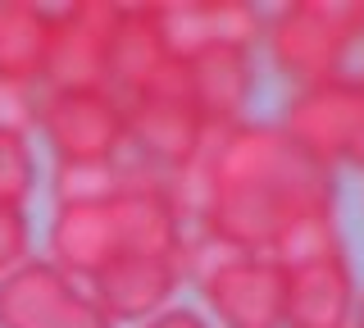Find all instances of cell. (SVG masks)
Masks as SVG:
<instances>
[{
  "label": "cell",
  "instance_id": "6da1fadb",
  "mask_svg": "<svg viewBox=\"0 0 364 328\" xmlns=\"http://www.w3.org/2000/svg\"><path fill=\"white\" fill-rule=\"evenodd\" d=\"M182 219L232 251L264 255L301 214L337 210V174L314 164L278 123L210 128L191 164L168 174Z\"/></svg>",
  "mask_w": 364,
  "mask_h": 328
},
{
  "label": "cell",
  "instance_id": "ac0fdd59",
  "mask_svg": "<svg viewBox=\"0 0 364 328\" xmlns=\"http://www.w3.org/2000/svg\"><path fill=\"white\" fill-rule=\"evenodd\" d=\"M37 191V151L28 137L0 132V206L23 210Z\"/></svg>",
  "mask_w": 364,
  "mask_h": 328
},
{
  "label": "cell",
  "instance_id": "7c38bea8",
  "mask_svg": "<svg viewBox=\"0 0 364 328\" xmlns=\"http://www.w3.org/2000/svg\"><path fill=\"white\" fill-rule=\"evenodd\" d=\"M360 301V282L350 255H333L318 265L291 269L282 297V328H350Z\"/></svg>",
  "mask_w": 364,
  "mask_h": 328
},
{
  "label": "cell",
  "instance_id": "30bf717a",
  "mask_svg": "<svg viewBox=\"0 0 364 328\" xmlns=\"http://www.w3.org/2000/svg\"><path fill=\"white\" fill-rule=\"evenodd\" d=\"M182 265L178 260H151V255H123L105 265L87 282L91 301L109 314V324H141L151 314L168 310L173 292L182 287Z\"/></svg>",
  "mask_w": 364,
  "mask_h": 328
},
{
  "label": "cell",
  "instance_id": "277c9868",
  "mask_svg": "<svg viewBox=\"0 0 364 328\" xmlns=\"http://www.w3.org/2000/svg\"><path fill=\"white\" fill-rule=\"evenodd\" d=\"M37 132L55 164L119 160L128 146V105L109 87H46Z\"/></svg>",
  "mask_w": 364,
  "mask_h": 328
},
{
  "label": "cell",
  "instance_id": "3957f363",
  "mask_svg": "<svg viewBox=\"0 0 364 328\" xmlns=\"http://www.w3.org/2000/svg\"><path fill=\"white\" fill-rule=\"evenodd\" d=\"M323 169H364V78L341 73L314 87H296L278 123Z\"/></svg>",
  "mask_w": 364,
  "mask_h": 328
},
{
  "label": "cell",
  "instance_id": "ffe728a7",
  "mask_svg": "<svg viewBox=\"0 0 364 328\" xmlns=\"http://www.w3.org/2000/svg\"><path fill=\"white\" fill-rule=\"evenodd\" d=\"M32 251V219L28 210H14V206H0V278L14 274L18 265H28Z\"/></svg>",
  "mask_w": 364,
  "mask_h": 328
},
{
  "label": "cell",
  "instance_id": "44dd1931",
  "mask_svg": "<svg viewBox=\"0 0 364 328\" xmlns=\"http://www.w3.org/2000/svg\"><path fill=\"white\" fill-rule=\"evenodd\" d=\"M136 328H210V319H205L200 310H191V305H168V310L141 319Z\"/></svg>",
  "mask_w": 364,
  "mask_h": 328
},
{
  "label": "cell",
  "instance_id": "5b68a950",
  "mask_svg": "<svg viewBox=\"0 0 364 328\" xmlns=\"http://www.w3.org/2000/svg\"><path fill=\"white\" fill-rule=\"evenodd\" d=\"M0 328H114L109 314L91 301L50 260H28L0 278Z\"/></svg>",
  "mask_w": 364,
  "mask_h": 328
},
{
  "label": "cell",
  "instance_id": "9a60e30c",
  "mask_svg": "<svg viewBox=\"0 0 364 328\" xmlns=\"http://www.w3.org/2000/svg\"><path fill=\"white\" fill-rule=\"evenodd\" d=\"M50 9L32 0H0V78L41 87Z\"/></svg>",
  "mask_w": 364,
  "mask_h": 328
},
{
  "label": "cell",
  "instance_id": "5bb4252c",
  "mask_svg": "<svg viewBox=\"0 0 364 328\" xmlns=\"http://www.w3.org/2000/svg\"><path fill=\"white\" fill-rule=\"evenodd\" d=\"M187 96L210 128L242 123L250 96H255V55L205 51L196 60H187Z\"/></svg>",
  "mask_w": 364,
  "mask_h": 328
},
{
  "label": "cell",
  "instance_id": "d6986e66",
  "mask_svg": "<svg viewBox=\"0 0 364 328\" xmlns=\"http://www.w3.org/2000/svg\"><path fill=\"white\" fill-rule=\"evenodd\" d=\"M37 115H41V87L0 78V132L28 137V132H37Z\"/></svg>",
  "mask_w": 364,
  "mask_h": 328
},
{
  "label": "cell",
  "instance_id": "8fae6325",
  "mask_svg": "<svg viewBox=\"0 0 364 328\" xmlns=\"http://www.w3.org/2000/svg\"><path fill=\"white\" fill-rule=\"evenodd\" d=\"M46 242H50L55 269H64L73 282H91L105 265L123 260L114 201H100V206H55Z\"/></svg>",
  "mask_w": 364,
  "mask_h": 328
},
{
  "label": "cell",
  "instance_id": "7402d4cb",
  "mask_svg": "<svg viewBox=\"0 0 364 328\" xmlns=\"http://www.w3.org/2000/svg\"><path fill=\"white\" fill-rule=\"evenodd\" d=\"M350 328H364V292H360V301H355V319H350Z\"/></svg>",
  "mask_w": 364,
  "mask_h": 328
},
{
  "label": "cell",
  "instance_id": "e0dca14e",
  "mask_svg": "<svg viewBox=\"0 0 364 328\" xmlns=\"http://www.w3.org/2000/svg\"><path fill=\"white\" fill-rule=\"evenodd\" d=\"M128 187V160H87V164H55L50 196L55 206H100Z\"/></svg>",
  "mask_w": 364,
  "mask_h": 328
},
{
  "label": "cell",
  "instance_id": "ba28073f",
  "mask_svg": "<svg viewBox=\"0 0 364 328\" xmlns=\"http://www.w3.org/2000/svg\"><path fill=\"white\" fill-rule=\"evenodd\" d=\"M200 297L223 328H282V297L287 274L269 255L232 251L223 265H214L200 282Z\"/></svg>",
  "mask_w": 364,
  "mask_h": 328
},
{
  "label": "cell",
  "instance_id": "2e32d148",
  "mask_svg": "<svg viewBox=\"0 0 364 328\" xmlns=\"http://www.w3.org/2000/svg\"><path fill=\"white\" fill-rule=\"evenodd\" d=\"M264 255L282 269V274L305 269V265H318V260H333V255H346L337 210H318V214H301V219H291L287 228L273 237V246Z\"/></svg>",
  "mask_w": 364,
  "mask_h": 328
},
{
  "label": "cell",
  "instance_id": "4fadbf2b",
  "mask_svg": "<svg viewBox=\"0 0 364 328\" xmlns=\"http://www.w3.org/2000/svg\"><path fill=\"white\" fill-rule=\"evenodd\" d=\"M168 60L173 55L164 46L155 5H123L119 28L109 37V55H105V87L119 100H136Z\"/></svg>",
  "mask_w": 364,
  "mask_h": 328
},
{
  "label": "cell",
  "instance_id": "9c48e42d",
  "mask_svg": "<svg viewBox=\"0 0 364 328\" xmlns=\"http://www.w3.org/2000/svg\"><path fill=\"white\" fill-rule=\"evenodd\" d=\"M210 123L196 115L191 100L178 96H136L128 100V146L136 151V164L178 174L200 151Z\"/></svg>",
  "mask_w": 364,
  "mask_h": 328
},
{
  "label": "cell",
  "instance_id": "603a6c76",
  "mask_svg": "<svg viewBox=\"0 0 364 328\" xmlns=\"http://www.w3.org/2000/svg\"><path fill=\"white\" fill-rule=\"evenodd\" d=\"M360 78H364V73H360Z\"/></svg>",
  "mask_w": 364,
  "mask_h": 328
},
{
  "label": "cell",
  "instance_id": "7a4b0ae2",
  "mask_svg": "<svg viewBox=\"0 0 364 328\" xmlns=\"http://www.w3.org/2000/svg\"><path fill=\"white\" fill-rule=\"evenodd\" d=\"M364 41V0H287L264 14L269 64L296 87H314L346 73Z\"/></svg>",
  "mask_w": 364,
  "mask_h": 328
},
{
  "label": "cell",
  "instance_id": "52a82bcc",
  "mask_svg": "<svg viewBox=\"0 0 364 328\" xmlns=\"http://www.w3.org/2000/svg\"><path fill=\"white\" fill-rule=\"evenodd\" d=\"M155 18L173 60H196L205 51L255 55L264 41V9L250 0H159Z\"/></svg>",
  "mask_w": 364,
  "mask_h": 328
},
{
  "label": "cell",
  "instance_id": "8992f818",
  "mask_svg": "<svg viewBox=\"0 0 364 328\" xmlns=\"http://www.w3.org/2000/svg\"><path fill=\"white\" fill-rule=\"evenodd\" d=\"M123 5L114 0H73L50 9L41 87H105V55Z\"/></svg>",
  "mask_w": 364,
  "mask_h": 328
}]
</instances>
